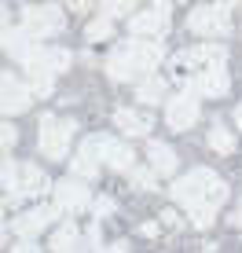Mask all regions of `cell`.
Masks as SVG:
<instances>
[{
  "instance_id": "1",
  "label": "cell",
  "mask_w": 242,
  "mask_h": 253,
  "mask_svg": "<svg viewBox=\"0 0 242 253\" xmlns=\"http://www.w3.org/2000/svg\"><path fill=\"white\" fill-rule=\"evenodd\" d=\"M172 198L187 206V213H217L228 202V184L213 169H191L172 180Z\"/></svg>"
},
{
  "instance_id": "2",
  "label": "cell",
  "mask_w": 242,
  "mask_h": 253,
  "mask_svg": "<svg viewBox=\"0 0 242 253\" xmlns=\"http://www.w3.org/2000/svg\"><path fill=\"white\" fill-rule=\"evenodd\" d=\"M161 59H165L161 41H136L132 37V41H121L107 55V74H110V81H132V77H140V74H151Z\"/></svg>"
},
{
  "instance_id": "3",
  "label": "cell",
  "mask_w": 242,
  "mask_h": 253,
  "mask_svg": "<svg viewBox=\"0 0 242 253\" xmlns=\"http://www.w3.org/2000/svg\"><path fill=\"white\" fill-rule=\"evenodd\" d=\"M70 51L66 48H48V44H37L30 51V55L22 59V66H26V74H30V88L33 95H51V77L55 74H63L66 66H70Z\"/></svg>"
},
{
  "instance_id": "4",
  "label": "cell",
  "mask_w": 242,
  "mask_h": 253,
  "mask_svg": "<svg viewBox=\"0 0 242 253\" xmlns=\"http://www.w3.org/2000/svg\"><path fill=\"white\" fill-rule=\"evenodd\" d=\"M81 147H84V151H88L96 162H107L114 172H132V169H136L132 147L121 143V139H114V136H88Z\"/></svg>"
},
{
  "instance_id": "5",
  "label": "cell",
  "mask_w": 242,
  "mask_h": 253,
  "mask_svg": "<svg viewBox=\"0 0 242 253\" xmlns=\"http://www.w3.org/2000/svg\"><path fill=\"white\" fill-rule=\"evenodd\" d=\"M77 132V125L74 121H59L55 114H44L40 118V154L51 162H59V158H66L70 154V139Z\"/></svg>"
},
{
  "instance_id": "6",
  "label": "cell",
  "mask_w": 242,
  "mask_h": 253,
  "mask_svg": "<svg viewBox=\"0 0 242 253\" xmlns=\"http://www.w3.org/2000/svg\"><path fill=\"white\" fill-rule=\"evenodd\" d=\"M63 11H59L55 4H40V7H26L22 11V30L30 33L33 41H48V37H55V33H63Z\"/></svg>"
},
{
  "instance_id": "7",
  "label": "cell",
  "mask_w": 242,
  "mask_h": 253,
  "mask_svg": "<svg viewBox=\"0 0 242 253\" xmlns=\"http://www.w3.org/2000/svg\"><path fill=\"white\" fill-rule=\"evenodd\" d=\"M228 11H231L228 4H202V7H195V11L187 15V26H191V33H198V37H205V41L224 37V33L231 30Z\"/></svg>"
},
{
  "instance_id": "8",
  "label": "cell",
  "mask_w": 242,
  "mask_h": 253,
  "mask_svg": "<svg viewBox=\"0 0 242 253\" xmlns=\"http://www.w3.org/2000/svg\"><path fill=\"white\" fill-rule=\"evenodd\" d=\"M231 88V77L224 66H213V70H195L191 77H187V92L195 95H205V99H220V95H228Z\"/></svg>"
},
{
  "instance_id": "9",
  "label": "cell",
  "mask_w": 242,
  "mask_h": 253,
  "mask_svg": "<svg viewBox=\"0 0 242 253\" xmlns=\"http://www.w3.org/2000/svg\"><path fill=\"white\" fill-rule=\"evenodd\" d=\"M30 103H33V88L22 84L11 70H4V77H0V110L4 114H22V110H30Z\"/></svg>"
},
{
  "instance_id": "10",
  "label": "cell",
  "mask_w": 242,
  "mask_h": 253,
  "mask_svg": "<svg viewBox=\"0 0 242 253\" xmlns=\"http://www.w3.org/2000/svg\"><path fill=\"white\" fill-rule=\"evenodd\" d=\"M128 30H132V37H136V41H140V37H147V41L161 37V33L169 30V4H154V7H147V11L132 15Z\"/></svg>"
},
{
  "instance_id": "11",
  "label": "cell",
  "mask_w": 242,
  "mask_h": 253,
  "mask_svg": "<svg viewBox=\"0 0 242 253\" xmlns=\"http://www.w3.org/2000/svg\"><path fill=\"white\" fill-rule=\"evenodd\" d=\"M165 121L176 132H187V128L198 121V99H195V92H176L172 99L165 103Z\"/></svg>"
},
{
  "instance_id": "12",
  "label": "cell",
  "mask_w": 242,
  "mask_h": 253,
  "mask_svg": "<svg viewBox=\"0 0 242 253\" xmlns=\"http://www.w3.org/2000/svg\"><path fill=\"white\" fill-rule=\"evenodd\" d=\"M55 216H59V209L55 206H33L30 213H22V216H15V224L11 228L22 235V242H33L44 228H51L55 224Z\"/></svg>"
},
{
  "instance_id": "13",
  "label": "cell",
  "mask_w": 242,
  "mask_h": 253,
  "mask_svg": "<svg viewBox=\"0 0 242 253\" xmlns=\"http://www.w3.org/2000/svg\"><path fill=\"white\" fill-rule=\"evenodd\" d=\"M51 198H55V209H63V213H81V209H88L92 202V191L81 184V180H59L55 191H51Z\"/></svg>"
},
{
  "instance_id": "14",
  "label": "cell",
  "mask_w": 242,
  "mask_h": 253,
  "mask_svg": "<svg viewBox=\"0 0 242 253\" xmlns=\"http://www.w3.org/2000/svg\"><path fill=\"white\" fill-rule=\"evenodd\" d=\"M228 59V48L224 44H198L191 51H180L172 55V66H198V70H213V66H224Z\"/></svg>"
},
{
  "instance_id": "15",
  "label": "cell",
  "mask_w": 242,
  "mask_h": 253,
  "mask_svg": "<svg viewBox=\"0 0 242 253\" xmlns=\"http://www.w3.org/2000/svg\"><path fill=\"white\" fill-rule=\"evenodd\" d=\"M44 191H55V184L44 176V169L19 165V187H15V198H7V202H19L22 195H44Z\"/></svg>"
},
{
  "instance_id": "16",
  "label": "cell",
  "mask_w": 242,
  "mask_h": 253,
  "mask_svg": "<svg viewBox=\"0 0 242 253\" xmlns=\"http://www.w3.org/2000/svg\"><path fill=\"white\" fill-rule=\"evenodd\" d=\"M114 128H121L125 136H147L154 128V121L147 110H132V107H118L114 110Z\"/></svg>"
},
{
  "instance_id": "17",
  "label": "cell",
  "mask_w": 242,
  "mask_h": 253,
  "mask_svg": "<svg viewBox=\"0 0 242 253\" xmlns=\"http://www.w3.org/2000/svg\"><path fill=\"white\" fill-rule=\"evenodd\" d=\"M147 162H151V169L158 172V176H176V154H172L161 139H151V143H147Z\"/></svg>"
},
{
  "instance_id": "18",
  "label": "cell",
  "mask_w": 242,
  "mask_h": 253,
  "mask_svg": "<svg viewBox=\"0 0 242 253\" xmlns=\"http://www.w3.org/2000/svg\"><path fill=\"white\" fill-rule=\"evenodd\" d=\"M51 253H84V242H81V235H77L74 220H63L59 231L51 235Z\"/></svg>"
},
{
  "instance_id": "19",
  "label": "cell",
  "mask_w": 242,
  "mask_h": 253,
  "mask_svg": "<svg viewBox=\"0 0 242 253\" xmlns=\"http://www.w3.org/2000/svg\"><path fill=\"white\" fill-rule=\"evenodd\" d=\"M169 84L161 81V77H147V81L140 84V92H136V99L143 103V107H154V103H169Z\"/></svg>"
},
{
  "instance_id": "20",
  "label": "cell",
  "mask_w": 242,
  "mask_h": 253,
  "mask_svg": "<svg viewBox=\"0 0 242 253\" xmlns=\"http://www.w3.org/2000/svg\"><path fill=\"white\" fill-rule=\"evenodd\" d=\"M70 172H74V180H92V176L99 172V162L92 158L84 147H77V154L70 158Z\"/></svg>"
},
{
  "instance_id": "21",
  "label": "cell",
  "mask_w": 242,
  "mask_h": 253,
  "mask_svg": "<svg viewBox=\"0 0 242 253\" xmlns=\"http://www.w3.org/2000/svg\"><path fill=\"white\" fill-rule=\"evenodd\" d=\"M209 147L217 154H231V151H235V132H231L224 121H217V125L209 128Z\"/></svg>"
},
{
  "instance_id": "22",
  "label": "cell",
  "mask_w": 242,
  "mask_h": 253,
  "mask_svg": "<svg viewBox=\"0 0 242 253\" xmlns=\"http://www.w3.org/2000/svg\"><path fill=\"white\" fill-rule=\"evenodd\" d=\"M110 33H114V22L99 15V19H92V22H88V30H84V41H107Z\"/></svg>"
},
{
  "instance_id": "23",
  "label": "cell",
  "mask_w": 242,
  "mask_h": 253,
  "mask_svg": "<svg viewBox=\"0 0 242 253\" xmlns=\"http://www.w3.org/2000/svg\"><path fill=\"white\" fill-rule=\"evenodd\" d=\"M128 180H132L136 191H154V169H143V165H136V169L128 172Z\"/></svg>"
},
{
  "instance_id": "24",
  "label": "cell",
  "mask_w": 242,
  "mask_h": 253,
  "mask_svg": "<svg viewBox=\"0 0 242 253\" xmlns=\"http://www.w3.org/2000/svg\"><path fill=\"white\" fill-rule=\"evenodd\" d=\"M4 187L7 198H15V187H19V162L15 158H4Z\"/></svg>"
},
{
  "instance_id": "25",
  "label": "cell",
  "mask_w": 242,
  "mask_h": 253,
  "mask_svg": "<svg viewBox=\"0 0 242 253\" xmlns=\"http://www.w3.org/2000/svg\"><path fill=\"white\" fill-rule=\"evenodd\" d=\"M125 11H132V4H128V0H125V4H103V19H110V22H114L118 19V15H125Z\"/></svg>"
},
{
  "instance_id": "26",
  "label": "cell",
  "mask_w": 242,
  "mask_h": 253,
  "mask_svg": "<svg viewBox=\"0 0 242 253\" xmlns=\"http://www.w3.org/2000/svg\"><path fill=\"white\" fill-rule=\"evenodd\" d=\"M114 213V198H96V224Z\"/></svg>"
},
{
  "instance_id": "27",
  "label": "cell",
  "mask_w": 242,
  "mask_h": 253,
  "mask_svg": "<svg viewBox=\"0 0 242 253\" xmlns=\"http://www.w3.org/2000/svg\"><path fill=\"white\" fill-rule=\"evenodd\" d=\"M0 139H4V151L11 154V147H15V125H0Z\"/></svg>"
},
{
  "instance_id": "28",
  "label": "cell",
  "mask_w": 242,
  "mask_h": 253,
  "mask_svg": "<svg viewBox=\"0 0 242 253\" xmlns=\"http://www.w3.org/2000/svg\"><path fill=\"white\" fill-rule=\"evenodd\" d=\"M161 220H165V224H169V228H184V220H180V216H176V213H172V209H169V213H161Z\"/></svg>"
},
{
  "instance_id": "29",
  "label": "cell",
  "mask_w": 242,
  "mask_h": 253,
  "mask_svg": "<svg viewBox=\"0 0 242 253\" xmlns=\"http://www.w3.org/2000/svg\"><path fill=\"white\" fill-rule=\"evenodd\" d=\"M128 250V242L125 239H118V242H107V253H125Z\"/></svg>"
},
{
  "instance_id": "30",
  "label": "cell",
  "mask_w": 242,
  "mask_h": 253,
  "mask_svg": "<svg viewBox=\"0 0 242 253\" xmlns=\"http://www.w3.org/2000/svg\"><path fill=\"white\" fill-rule=\"evenodd\" d=\"M11 253H40L37 246H33V242H19V246H15Z\"/></svg>"
},
{
  "instance_id": "31",
  "label": "cell",
  "mask_w": 242,
  "mask_h": 253,
  "mask_svg": "<svg viewBox=\"0 0 242 253\" xmlns=\"http://www.w3.org/2000/svg\"><path fill=\"white\" fill-rule=\"evenodd\" d=\"M231 224H239V228H242V202L235 206V216H231Z\"/></svg>"
},
{
  "instance_id": "32",
  "label": "cell",
  "mask_w": 242,
  "mask_h": 253,
  "mask_svg": "<svg viewBox=\"0 0 242 253\" xmlns=\"http://www.w3.org/2000/svg\"><path fill=\"white\" fill-rule=\"evenodd\" d=\"M235 128L242 132V107H235Z\"/></svg>"
}]
</instances>
